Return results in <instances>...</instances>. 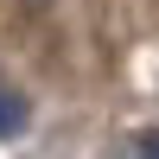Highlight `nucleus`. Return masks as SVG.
I'll return each instance as SVG.
<instances>
[{
    "label": "nucleus",
    "instance_id": "nucleus-1",
    "mask_svg": "<svg viewBox=\"0 0 159 159\" xmlns=\"http://www.w3.org/2000/svg\"><path fill=\"white\" fill-rule=\"evenodd\" d=\"M25 127V102L19 96H0V134H19Z\"/></svg>",
    "mask_w": 159,
    "mask_h": 159
},
{
    "label": "nucleus",
    "instance_id": "nucleus-2",
    "mask_svg": "<svg viewBox=\"0 0 159 159\" xmlns=\"http://www.w3.org/2000/svg\"><path fill=\"white\" fill-rule=\"evenodd\" d=\"M140 159H159V134H147V147H140Z\"/></svg>",
    "mask_w": 159,
    "mask_h": 159
}]
</instances>
